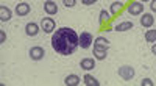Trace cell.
Segmentation results:
<instances>
[{"mask_svg":"<svg viewBox=\"0 0 156 86\" xmlns=\"http://www.w3.org/2000/svg\"><path fill=\"white\" fill-rule=\"evenodd\" d=\"M78 45H80V34H76V31L70 27H61L51 34V47L59 55L67 56L75 53Z\"/></svg>","mask_w":156,"mask_h":86,"instance_id":"6da1fadb","label":"cell"},{"mask_svg":"<svg viewBox=\"0 0 156 86\" xmlns=\"http://www.w3.org/2000/svg\"><path fill=\"white\" fill-rule=\"evenodd\" d=\"M109 47H111L109 39L103 38V36H98V38H95V41H94V50H92L94 58H97L98 61L105 59V58L108 56V50H109Z\"/></svg>","mask_w":156,"mask_h":86,"instance_id":"7a4b0ae2","label":"cell"},{"mask_svg":"<svg viewBox=\"0 0 156 86\" xmlns=\"http://www.w3.org/2000/svg\"><path fill=\"white\" fill-rule=\"evenodd\" d=\"M117 73H119V77H120L122 80L129 81V80L136 75V70H134V67H131V66H120L119 70H117Z\"/></svg>","mask_w":156,"mask_h":86,"instance_id":"3957f363","label":"cell"},{"mask_svg":"<svg viewBox=\"0 0 156 86\" xmlns=\"http://www.w3.org/2000/svg\"><path fill=\"white\" fill-rule=\"evenodd\" d=\"M39 25H41V30L44 33H53L56 30V22L51 19V17H44Z\"/></svg>","mask_w":156,"mask_h":86,"instance_id":"277c9868","label":"cell"},{"mask_svg":"<svg viewBox=\"0 0 156 86\" xmlns=\"http://www.w3.org/2000/svg\"><path fill=\"white\" fill-rule=\"evenodd\" d=\"M142 13H144V3H142V2L134 0V2L129 3L128 14H131V16H142Z\"/></svg>","mask_w":156,"mask_h":86,"instance_id":"5b68a950","label":"cell"},{"mask_svg":"<svg viewBox=\"0 0 156 86\" xmlns=\"http://www.w3.org/2000/svg\"><path fill=\"white\" fill-rule=\"evenodd\" d=\"M94 41H95V38L89 31H83L80 34V47L81 48H89L90 45L94 44Z\"/></svg>","mask_w":156,"mask_h":86,"instance_id":"8992f818","label":"cell"},{"mask_svg":"<svg viewBox=\"0 0 156 86\" xmlns=\"http://www.w3.org/2000/svg\"><path fill=\"white\" fill-rule=\"evenodd\" d=\"M28 55H30V58L33 61H41L44 58V55H45V50H44L41 45H33L30 50H28Z\"/></svg>","mask_w":156,"mask_h":86,"instance_id":"52a82bcc","label":"cell"},{"mask_svg":"<svg viewBox=\"0 0 156 86\" xmlns=\"http://www.w3.org/2000/svg\"><path fill=\"white\" fill-rule=\"evenodd\" d=\"M39 30H41V25L36 22H28L27 25H25V34L30 36V38H34V36L39 33Z\"/></svg>","mask_w":156,"mask_h":86,"instance_id":"ba28073f","label":"cell"},{"mask_svg":"<svg viewBox=\"0 0 156 86\" xmlns=\"http://www.w3.org/2000/svg\"><path fill=\"white\" fill-rule=\"evenodd\" d=\"M30 5L28 3H25V2H22V3H17L16 5V8H14V13L17 14V16H20V17H25V16H28L30 14Z\"/></svg>","mask_w":156,"mask_h":86,"instance_id":"9c48e42d","label":"cell"},{"mask_svg":"<svg viewBox=\"0 0 156 86\" xmlns=\"http://www.w3.org/2000/svg\"><path fill=\"white\" fill-rule=\"evenodd\" d=\"M44 11L48 16H55L58 13V5L53 2V0H45L44 2Z\"/></svg>","mask_w":156,"mask_h":86,"instance_id":"30bf717a","label":"cell"},{"mask_svg":"<svg viewBox=\"0 0 156 86\" xmlns=\"http://www.w3.org/2000/svg\"><path fill=\"white\" fill-rule=\"evenodd\" d=\"M153 23H154V17H153L151 13H144V14L140 16V25H142V27L150 28Z\"/></svg>","mask_w":156,"mask_h":86,"instance_id":"8fae6325","label":"cell"},{"mask_svg":"<svg viewBox=\"0 0 156 86\" xmlns=\"http://www.w3.org/2000/svg\"><path fill=\"white\" fill-rule=\"evenodd\" d=\"M80 67L83 70H92L95 67V59L94 58H83L80 61Z\"/></svg>","mask_w":156,"mask_h":86,"instance_id":"7c38bea8","label":"cell"},{"mask_svg":"<svg viewBox=\"0 0 156 86\" xmlns=\"http://www.w3.org/2000/svg\"><path fill=\"white\" fill-rule=\"evenodd\" d=\"M11 17H12V11L8 6H5V5L0 6V20L8 22V20H11Z\"/></svg>","mask_w":156,"mask_h":86,"instance_id":"4fadbf2b","label":"cell"},{"mask_svg":"<svg viewBox=\"0 0 156 86\" xmlns=\"http://www.w3.org/2000/svg\"><path fill=\"white\" fill-rule=\"evenodd\" d=\"M80 83H81V78L75 75V73H70V75L64 78V84H67V86H78Z\"/></svg>","mask_w":156,"mask_h":86,"instance_id":"5bb4252c","label":"cell"},{"mask_svg":"<svg viewBox=\"0 0 156 86\" xmlns=\"http://www.w3.org/2000/svg\"><path fill=\"white\" fill-rule=\"evenodd\" d=\"M133 25H134L133 22L123 20V22H120V23H117V25L114 27V30H115V31H128V30H131V28H133Z\"/></svg>","mask_w":156,"mask_h":86,"instance_id":"9a60e30c","label":"cell"},{"mask_svg":"<svg viewBox=\"0 0 156 86\" xmlns=\"http://www.w3.org/2000/svg\"><path fill=\"white\" fill-rule=\"evenodd\" d=\"M122 9H123V3L122 2H112L111 8H109V13H111V16H115V14H119Z\"/></svg>","mask_w":156,"mask_h":86,"instance_id":"2e32d148","label":"cell"},{"mask_svg":"<svg viewBox=\"0 0 156 86\" xmlns=\"http://www.w3.org/2000/svg\"><path fill=\"white\" fill-rule=\"evenodd\" d=\"M84 84H86V86H100V81H98L94 75L87 73V75H84Z\"/></svg>","mask_w":156,"mask_h":86,"instance_id":"e0dca14e","label":"cell"},{"mask_svg":"<svg viewBox=\"0 0 156 86\" xmlns=\"http://www.w3.org/2000/svg\"><path fill=\"white\" fill-rule=\"evenodd\" d=\"M145 41H147V42H151V44L156 42V30H154V28L147 30V33H145Z\"/></svg>","mask_w":156,"mask_h":86,"instance_id":"ac0fdd59","label":"cell"},{"mask_svg":"<svg viewBox=\"0 0 156 86\" xmlns=\"http://www.w3.org/2000/svg\"><path fill=\"white\" fill-rule=\"evenodd\" d=\"M111 17V13H108L106 9H101L100 11V22H108Z\"/></svg>","mask_w":156,"mask_h":86,"instance_id":"d6986e66","label":"cell"},{"mask_svg":"<svg viewBox=\"0 0 156 86\" xmlns=\"http://www.w3.org/2000/svg\"><path fill=\"white\" fill-rule=\"evenodd\" d=\"M75 3H76V0H62V5L66 8H73Z\"/></svg>","mask_w":156,"mask_h":86,"instance_id":"ffe728a7","label":"cell"},{"mask_svg":"<svg viewBox=\"0 0 156 86\" xmlns=\"http://www.w3.org/2000/svg\"><path fill=\"white\" fill-rule=\"evenodd\" d=\"M140 84L142 86H153V80L151 78H144V80L140 81Z\"/></svg>","mask_w":156,"mask_h":86,"instance_id":"44dd1931","label":"cell"},{"mask_svg":"<svg viewBox=\"0 0 156 86\" xmlns=\"http://www.w3.org/2000/svg\"><path fill=\"white\" fill-rule=\"evenodd\" d=\"M81 3H83V5H86V6H90V5L97 3V0H81Z\"/></svg>","mask_w":156,"mask_h":86,"instance_id":"7402d4cb","label":"cell"},{"mask_svg":"<svg viewBox=\"0 0 156 86\" xmlns=\"http://www.w3.org/2000/svg\"><path fill=\"white\" fill-rule=\"evenodd\" d=\"M150 9L156 13V0H150Z\"/></svg>","mask_w":156,"mask_h":86,"instance_id":"603a6c76","label":"cell"},{"mask_svg":"<svg viewBox=\"0 0 156 86\" xmlns=\"http://www.w3.org/2000/svg\"><path fill=\"white\" fill-rule=\"evenodd\" d=\"M6 41V33L2 30V31H0V42H5Z\"/></svg>","mask_w":156,"mask_h":86,"instance_id":"cb8c5ba5","label":"cell"},{"mask_svg":"<svg viewBox=\"0 0 156 86\" xmlns=\"http://www.w3.org/2000/svg\"><path fill=\"white\" fill-rule=\"evenodd\" d=\"M151 53H153V55H156V42H154V44H153V47H151Z\"/></svg>","mask_w":156,"mask_h":86,"instance_id":"d4e9b609","label":"cell"},{"mask_svg":"<svg viewBox=\"0 0 156 86\" xmlns=\"http://www.w3.org/2000/svg\"><path fill=\"white\" fill-rule=\"evenodd\" d=\"M139 2H142V3H145V2H148V0H139Z\"/></svg>","mask_w":156,"mask_h":86,"instance_id":"484cf974","label":"cell"}]
</instances>
